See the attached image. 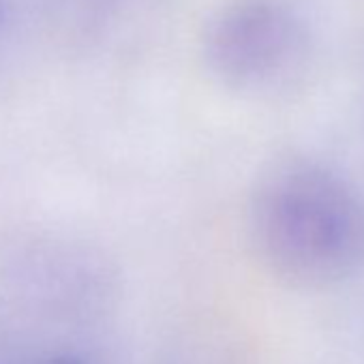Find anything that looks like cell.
Listing matches in <instances>:
<instances>
[{"label": "cell", "mask_w": 364, "mask_h": 364, "mask_svg": "<svg viewBox=\"0 0 364 364\" xmlns=\"http://www.w3.org/2000/svg\"><path fill=\"white\" fill-rule=\"evenodd\" d=\"M161 364H238V360L215 345L191 343L171 351Z\"/></svg>", "instance_id": "cell-6"}, {"label": "cell", "mask_w": 364, "mask_h": 364, "mask_svg": "<svg viewBox=\"0 0 364 364\" xmlns=\"http://www.w3.org/2000/svg\"><path fill=\"white\" fill-rule=\"evenodd\" d=\"M200 50L219 84L238 95L266 97L296 80L309 37L287 0H225L210 14Z\"/></svg>", "instance_id": "cell-3"}, {"label": "cell", "mask_w": 364, "mask_h": 364, "mask_svg": "<svg viewBox=\"0 0 364 364\" xmlns=\"http://www.w3.org/2000/svg\"><path fill=\"white\" fill-rule=\"evenodd\" d=\"M127 5L129 0H24V11L54 46L84 48L107 35Z\"/></svg>", "instance_id": "cell-4"}, {"label": "cell", "mask_w": 364, "mask_h": 364, "mask_svg": "<svg viewBox=\"0 0 364 364\" xmlns=\"http://www.w3.org/2000/svg\"><path fill=\"white\" fill-rule=\"evenodd\" d=\"M18 18H20V0H0V46L9 39Z\"/></svg>", "instance_id": "cell-7"}, {"label": "cell", "mask_w": 364, "mask_h": 364, "mask_svg": "<svg viewBox=\"0 0 364 364\" xmlns=\"http://www.w3.org/2000/svg\"><path fill=\"white\" fill-rule=\"evenodd\" d=\"M253 257L296 291H330L364 272V189L309 152H285L255 173L245 206Z\"/></svg>", "instance_id": "cell-1"}, {"label": "cell", "mask_w": 364, "mask_h": 364, "mask_svg": "<svg viewBox=\"0 0 364 364\" xmlns=\"http://www.w3.org/2000/svg\"><path fill=\"white\" fill-rule=\"evenodd\" d=\"M120 279L101 249L67 234H28L0 253V328L95 336L114 313Z\"/></svg>", "instance_id": "cell-2"}, {"label": "cell", "mask_w": 364, "mask_h": 364, "mask_svg": "<svg viewBox=\"0 0 364 364\" xmlns=\"http://www.w3.org/2000/svg\"><path fill=\"white\" fill-rule=\"evenodd\" d=\"M0 364H103L95 336L28 334L0 328Z\"/></svg>", "instance_id": "cell-5"}]
</instances>
